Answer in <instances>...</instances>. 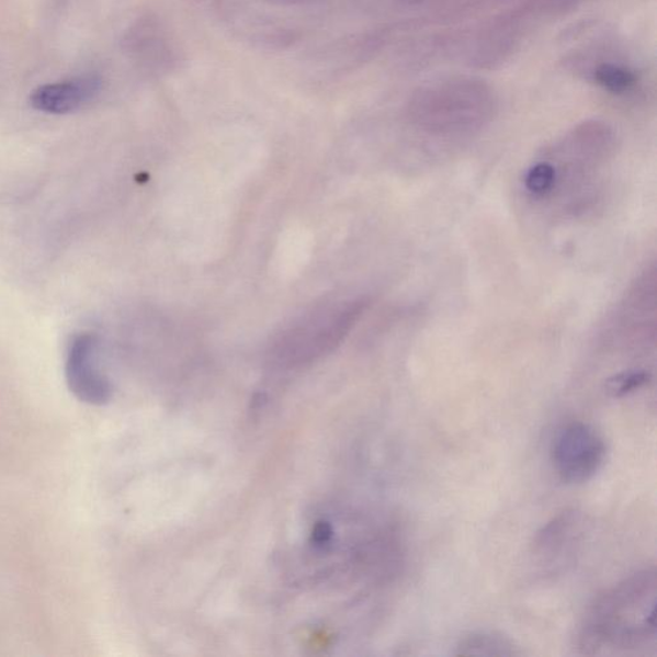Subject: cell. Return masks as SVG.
<instances>
[{"instance_id":"obj_6","label":"cell","mask_w":657,"mask_h":657,"mask_svg":"<svg viewBox=\"0 0 657 657\" xmlns=\"http://www.w3.org/2000/svg\"><path fill=\"white\" fill-rule=\"evenodd\" d=\"M101 88L100 78H75L35 89L30 102L36 111L48 115H66L93 101Z\"/></svg>"},{"instance_id":"obj_11","label":"cell","mask_w":657,"mask_h":657,"mask_svg":"<svg viewBox=\"0 0 657 657\" xmlns=\"http://www.w3.org/2000/svg\"><path fill=\"white\" fill-rule=\"evenodd\" d=\"M652 381V374L646 370H628L611 376L607 382V390L613 397H623L645 387Z\"/></svg>"},{"instance_id":"obj_9","label":"cell","mask_w":657,"mask_h":657,"mask_svg":"<svg viewBox=\"0 0 657 657\" xmlns=\"http://www.w3.org/2000/svg\"><path fill=\"white\" fill-rule=\"evenodd\" d=\"M591 73L596 84L613 94L630 93L638 81L636 71L630 66L613 60L599 64Z\"/></svg>"},{"instance_id":"obj_7","label":"cell","mask_w":657,"mask_h":657,"mask_svg":"<svg viewBox=\"0 0 657 657\" xmlns=\"http://www.w3.org/2000/svg\"><path fill=\"white\" fill-rule=\"evenodd\" d=\"M131 47L150 73L168 75L177 64V55L169 37L155 18L141 20L134 27Z\"/></svg>"},{"instance_id":"obj_3","label":"cell","mask_w":657,"mask_h":657,"mask_svg":"<svg viewBox=\"0 0 657 657\" xmlns=\"http://www.w3.org/2000/svg\"><path fill=\"white\" fill-rule=\"evenodd\" d=\"M607 443L592 426L571 422L556 433L551 460L557 477L566 485H581L598 474L607 460Z\"/></svg>"},{"instance_id":"obj_8","label":"cell","mask_w":657,"mask_h":657,"mask_svg":"<svg viewBox=\"0 0 657 657\" xmlns=\"http://www.w3.org/2000/svg\"><path fill=\"white\" fill-rule=\"evenodd\" d=\"M458 656H519V646L503 633L475 631L467 633L456 646Z\"/></svg>"},{"instance_id":"obj_5","label":"cell","mask_w":657,"mask_h":657,"mask_svg":"<svg viewBox=\"0 0 657 657\" xmlns=\"http://www.w3.org/2000/svg\"><path fill=\"white\" fill-rule=\"evenodd\" d=\"M100 350L97 336L88 331L75 335L67 347V387L75 398L90 406L107 405L113 396L112 383L103 370Z\"/></svg>"},{"instance_id":"obj_12","label":"cell","mask_w":657,"mask_h":657,"mask_svg":"<svg viewBox=\"0 0 657 657\" xmlns=\"http://www.w3.org/2000/svg\"><path fill=\"white\" fill-rule=\"evenodd\" d=\"M268 3L281 7L313 5L327 2V0H267Z\"/></svg>"},{"instance_id":"obj_4","label":"cell","mask_w":657,"mask_h":657,"mask_svg":"<svg viewBox=\"0 0 657 657\" xmlns=\"http://www.w3.org/2000/svg\"><path fill=\"white\" fill-rule=\"evenodd\" d=\"M365 302H353L335 311L322 313L285 335L277 346L279 360L296 362L311 359L331 349L349 333L365 308Z\"/></svg>"},{"instance_id":"obj_1","label":"cell","mask_w":657,"mask_h":657,"mask_svg":"<svg viewBox=\"0 0 657 657\" xmlns=\"http://www.w3.org/2000/svg\"><path fill=\"white\" fill-rule=\"evenodd\" d=\"M657 578L655 568L639 570L608 589L589 608L578 647L585 655H644L656 647Z\"/></svg>"},{"instance_id":"obj_10","label":"cell","mask_w":657,"mask_h":657,"mask_svg":"<svg viewBox=\"0 0 657 657\" xmlns=\"http://www.w3.org/2000/svg\"><path fill=\"white\" fill-rule=\"evenodd\" d=\"M557 181L556 166L550 161H540L528 169L524 186L532 195L543 199L555 192Z\"/></svg>"},{"instance_id":"obj_2","label":"cell","mask_w":657,"mask_h":657,"mask_svg":"<svg viewBox=\"0 0 657 657\" xmlns=\"http://www.w3.org/2000/svg\"><path fill=\"white\" fill-rule=\"evenodd\" d=\"M495 111L492 92L480 81L457 79L422 88L412 97L410 117L420 131L464 137L480 131Z\"/></svg>"}]
</instances>
